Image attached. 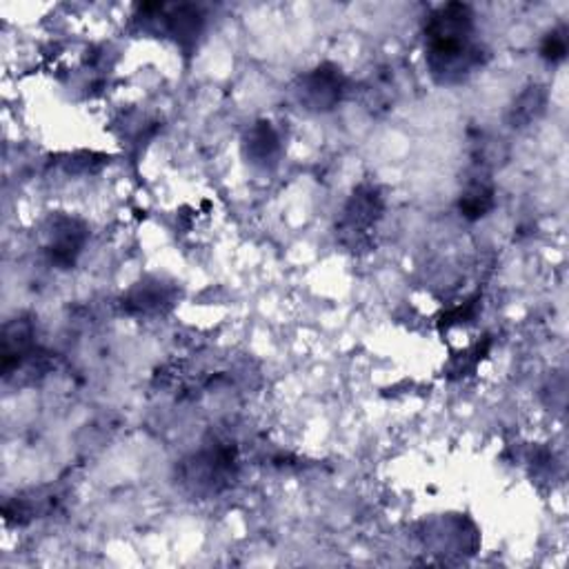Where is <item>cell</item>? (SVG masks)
<instances>
[{"instance_id":"cell-10","label":"cell","mask_w":569,"mask_h":569,"mask_svg":"<svg viewBox=\"0 0 569 569\" xmlns=\"http://www.w3.org/2000/svg\"><path fill=\"white\" fill-rule=\"evenodd\" d=\"M547 105V90L542 85H529L511 105L509 112V123L514 127H525L534 123Z\"/></svg>"},{"instance_id":"cell-5","label":"cell","mask_w":569,"mask_h":569,"mask_svg":"<svg viewBox=\"0 0 569 569\" xmlns=\"http://www.w3.org/2000/svg\"><path fill=\"white\" fill-rule=\"evenodd\" d=\"M90 238L85 220L70 214H54L45 225V256L59 269L76 265Z\"/></svg>"},{"instance_id":"cell-7","label":"cell","mask_w":569,"mask_h":569,"mask_svg":"<svg viewBox=\"0 0 569 569\" xmlns=\"http://www.w3.org/2000/svg\"><path fill=\"white\" fill-rule=\"evenodd\" d=\"M280 152V136L269 121H258L247 130L242 138V154L251 167L262 172L273 169L278 165Z\"/></svg>"},{"instance_id":"cell-3","label":"cell","mask_w":569,"mask_h":569,"mask_svg":"<svg viewBox=\"0 0 569 569\" xmlns=\"http://www.w3.org/2000/svg\"><path fill=\"white\" fill-rule=\"evenodd\" d=\"M385 211V198L372 183H363L354 189L345 203L337 223V238L350 251L370 249L374 242L376 227Z\"/></svg>"},{"instance_id":"cell-6","label":"cell","mask_w":569,"mask_h":569,"mask_svg":"<svg viewBox=\"0 0 569 569\" xmlns=\"http://www.w3.org/2000/svg\"><path fill=\"white\" fill-rule=\"evenodd\" d=\"M176 301V290L172 284L152 278L143 280L125 294L123 308L132 317H163L172 310Z\"/></svg>"},{"instance_id":"cell-9","label":"cell","mask_w":569,"mask_h":569,"mask_svg":"<svg viewBox=\"0 0 569 569\" xmlns=\"http://www.w3.org/2000/svg\"><path fill=\"white\" fill-rule=\"evenodd\" d=\"M494 205H496L494 187L489 180H485L480 176H474L467 183V187L458 200L461 216L467 220H480L483 216H487L494 209Z\"/></svg>"},{"instance_id":"cell-2","label":"cell","mask_w":569,"mask_h":569,"mask_svg":"<svg viewBox=\"0 0 569 569\" xmlns=\"http://www.w3.org/2000/svg\"><path fill=\"white\" fill-rule=\"evenodd\" d=\"M238 474V449L234 443L214 441L178 465V483L192 496L207 498L225 492Z\"/></svg>"},{"instance_id":"cell-1","label":"cell","mask_w":569,"mask_h":569,"mask_svg":"<svg viewBox=\"0 0 569 569\" xmlns=\"http://www.w3.org/2000/svg\"><path fill=\"white\" fill-rule=\"evenodd\" d=\"M474 12L465 3L436 8L425 23V61L441 85H454L474 74L485 61V50L474 39Z\"/></svg>"},{"instance_id":"cell-11","label":"cell","mask_w":569,"mask_h":569,"mask_svg":"<svg viewBox=\"0 0 569 569\" xmlns=\"http://www.w3.org/2000/svg\"><path fill=\"white\" fill-rule=\"evenodd\" d=\"M567 28H558V30H551L545 39H542V45H540V56L551 63V65H558L567 59Z\"/></svg>"},{"instance_id":"cell-8","label":"cell","mask_w":569,"mask_h":569,"mask_svg":"<svg viewBox=\"0 0 569 569\" xmlns=\"http://www.w3.org/2000/svg\"><path fill=\"white\" fill-rule=\"evenodd\" d=\"M163 19H165L167 34L185 50H189L196 43L205 23L200 10L194 6H174V8L163 6Z\"/></svg>"},{"instance_id":"cell-4","label":"cell","mask_w":569,"mask_h":569,"mask_svg":"<svg viewBox=\"0 0 569 569\" xmlns=\"http://www.w3.org/2000/svg\"><path fill=\"white\" fill-rule=\"evenodd\" d=\"M299 103L314 114H325L339 107L348 92V79L334 63H321L306 72L297 83Z\"/></svg>"},{"instance_id":"cell-12","label":"cell","mask_w":569,"mask_h":569,"mask_svg":"<svg viewBox=\"0 0 569 569\" xmlns=\"http://www.w3.org/2000/svg\"><path fill=\"white\" fill-rule=\"evenodd\" d=\"M478 303H480V297L476 294L474 299H469V301H465L463 306H458L456 310H452L449 314H445L443 317V321H445V328H449V325H458V323H467V321H472L474 317H476V312H478Z\"/></svg>"}]
</instances>
